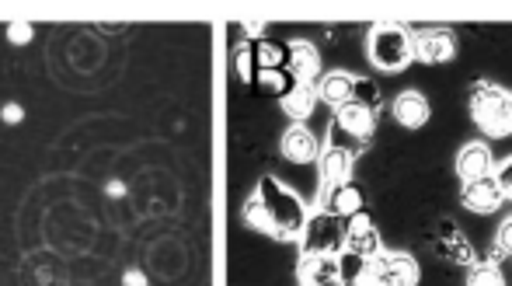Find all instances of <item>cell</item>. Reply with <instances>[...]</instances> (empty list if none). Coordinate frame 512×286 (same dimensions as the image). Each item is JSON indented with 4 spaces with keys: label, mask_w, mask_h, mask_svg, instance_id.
Segmentation results:
<instances>
[{
    "label": "cell",
    "mask_w": 512,
    "mask_h": 286,
    "mask_svg": "<svg viewBox=\"0 0 512 286\" xmlns=\"http://www.w3.org/2000/svg\"><path fill=\"white\" fill-rule=\"evenodd\" d=\"M241 217H244V224L258 234H272V238H279V241H300L310 213H307L304 199H300L290 185H283L272 175H262L258 178L255 196L244 203Z\"/></svg>",
    "instance_id": "1"
},
{
    "label": "cell",
    "mask_w": 512,
    "mask_h": 286,
    "mask_svg": "<svg viewBox=\"0 0 512 286\" xmlns=\"http://www.w3.org/2000/svg\"><path fill=\"white\" fill-rule=\"evenodd\" d=\"M370 63L384 74H401L415 60V32L398 21H377L366 35Z\"/></svg>",
    "instance_id": "2"
},
{
    "label": "cell",
    "mask_w": 512,
    "mask_h": 286,
    "mask_svg": "<svg viewBox=\"0 0 512 286\" xmlns=\"http://www.w3.org/2000/svg\"><path fill=\"white\" fill-rule=\"evenodd\" d=\"M345 238H349V220L317 210L310 213L304 234H300V255H342Z\"/></svg>",
    "instance_id": "3"
},
{
    "label": "cell",
    "mask_w": 512,
    "mask_h": 286,
    "mask_svg": "<svg viewBox=\"0 0 512 286\" xmlns=\"http://www.w3.org/2000/svg\"><path fill=\"white\" fill-rule=\"evenodd\" d=\"M359 286H418V262L405 252H380L366 262V273Z\"/></svg>",
    "instance_id": "4"
},
{
    "label": "cell",
    "mask_w": 512,
    "mask_h": 286,
    "mask_svg": "<svg viewBox=\"0 0 512 286\" xmlns=\"http://www.w3.org/2000/svg\"><path fill=\"white\" fill-rule=\"evenodd\" d=\"M506 98H509V91H502L499 84H492V81H478L471 88V119L478 123L481 133H488V137H506V130H502Z\"/></svg>",
    "instance_id": "5"
},
{
    "label": "cell",
    "mask_w": 512,
    "mask_h": 286,
    "mask_svg": "<svg viewBox=\"0 0 512 286\" xmlns=\"http://www.w3.org/2000/svg\"><path fill=\"white\" fill-rule=\"evenodd\" d=\"M429 245H432V252H436L439 259L453 262V266L471 269V266H478V262H481L478 252H474V245L464 238V231L457 227V220H439L436 231H432V238H429Z\"/></svg>",
    "instance_id": "6"
},
{
    "label": "cell",
    "mask_w": 512,
    "mask_h": 286,
    "mask_svg": "<svg viewBox=\"0 0 512 286\" xmlns=\"http://www.w3.org/2000/svg\"><path fill=\"white\" fill-rule=\"evenodd\" d=\"M457 56V35L453 28H422L415 32V63L443 67Z\"/></svg>",
    "instance_id": "7"
},
{
    "label": "cell",
    "mask_w": 512,
    "mask_h": 286,
    "mask_svg": "<svg viewBox=\"0 0 512 286\" xmlns=\"http://www.w3.org/2000/svg\"><path fill=\"white\" fill-rule=\"evenodd\" d=\"M506 192H502L499 178L495 175H485V178H474V182H464L460 185V203H464V210L471 213H495L502 203H506Z\"/></svg>",
    "instance_id": "8"
},
{
    "label": "cell",
    "mask_w": 512,
    "mask_h": 286,
    "mask_svg": "<svg viewBox=\"0 0 512 286\" xmlns=\"http://www.w3.org/2000/svg\"><path fill=\"white\" fill-rule=\"evenodd\" d=\"M286 70L297 84H317L321 81V49L310 39H293L286 46Z\"/></svg>",
    "instance_id": "9"
},
{
    "label": "cell",
    "mask_w": 512,
    "mask_h": 286,
    "mask_svg": "<svg viewBox=\"0 0 512 286\" xmlns=\"http://www.w3.org/2000/svg\"><path fill=\"white\" fill-rule=\"evenodd\" d=\"M321 150L324 147L317 143V137L304 123H293L290 130L283 133V140H279V154H283L290 164H297V168H307V164L321 161Z\"/></svg>",
    "instance_id": "10"
},
{
    "label": "cell",
    "mask_w": 512,
    "mask_h": 286,
    "mask_svg": "<svg viewBox=\"0 0 512 286\" xmlns=\"http://www.w3.org/2000/svg\"><path fill=\"white\" fill-rule=\"evenodd\" d=\"M345 252L349 255H356V259H363V262H370V259H377L380 252H384V241H380V231H377V224H373L370 217H352L349 220V238H345Z\"/></svg>",
    "instance_id": "11"
},
{
    "label": "cell",
    "mask_w": 512,
    "mask_h": 286,
    "mask_svg": "<svg viewBox=\"0 0 512 286\" xmlns=\"http://www.w3.org/2000/svg\"><path fill=\"white\" fill-rule=\"evenodd\" d=\"M495 157H492V147L485 140H474V143H464L457 150V178L460 182H474V178H485V175H495Z\"/></svg>",
    "instance_id": "12"
},
{
    "label": "cell",
    "mask_w": 512,
    "mask_h": 286,
    "mask_svg": "<svg viewBox=\"0 0 512 286\" xmlns=\"http://www.w3.org/2000/svg\"><path fill=\"white\" fill-rule=\"evenodd\" d=\"M300 286H345L338 255H304L300 259Z\"/></svg>",
    "instance_id": "13"
},
{
    "label": "cell",
    "mask_w": 512,
    "mask_h": 286,
    "mask_svg": "<svg viewBox=\"0 0 512 286\" xmlns=\"http://www.w3.org/2000/svg\"><path fill=\"white\" fill-rule=\"evenodd\" d=\"M391 112H394V123H398V126H405V130H422V126L429 123V116H432V105L418 88H408V91H401V95L394 98Z\"/></svg>",
    "instance_id": "14"
},
{
    "label": "cell",
    "mask_w": 512,
    "mask_h": 286,
    "mask_svg": "<svg viewBox=\"0 0 512 286\" xmlns=\"http://www.w3.org/2000/svg\"><path fill=\"white\" fill-rule=\"evenodd\" d=\"M317 88V98H321L328 109H345V105H352V98H356V77L345 74V70H328V74H321V81L314 84Z\"/></svg>",
    "instance_id": "15"
},
{
    "label": "cell",
    "mask_w": 512,
    "mask_h": 286,
    "mask_svg": "<svg viewBox=\"0 0 512 286\" xmlns=\"http://www.w3.org/2000/svg\"><path fill=\"white\" fill-rule=\"evenodd\" d=\"M352 168H356V154H352V150L335 147V143H328V147L321 150V161H317V171H321L324 189L349 182V178H352Z\"/></svg>",
    "instance_id": "16"
},
{
    "label": "cell",
    "mask_w": 512,
    "mask_h": 286,
    "mask_svg": "<svg viewBox=\"0 0 512 286\" xmlns=\"http://www.w3.org/2000/svg\"><path fill=\"white\" fill-rule=\"evenodd\" d=\"M363 203H366V192L359 189L356 182H342V185H331V189H324V210L328 213H338V217L352 220L363 213Z\"/></svg>",
    "instance_id": "17"
},
{
    "label": "cell",
    "mask_w": 512,
    "mask_h": 286,
    "mask_svg": "<svg viewBox=\"0 0 512 286\" xmlns=\"http://www.w3.org/2000/svg\"><path fill=\"white\" fill-rule=\"evenodd\" d=\"M331 123H335L342 133H349L352 140H359V143H363V147H366V143H370L373 130H377V116H373L370 109H363V105H356V102L345 105V109H338Z\"/></svg>",
    "instance_id": "18"
},
{
    "label": "cell",
    "mask_w": 512,
    "mask_h": 286,
    "mask_svg": "<svg viewBox=\"0 0 512 286\" xmlns=\"http://www.w3.org/2000/svg\"><path fill=\"white\" fill-rule=\"evenodd\" d=\"M317 102H321V98H317V88H314V84H293L290 95L279 98L283 112H286L290 119H297V123H300V119H307L310 112H314V105H317Z\"/></svg>",
    "instance_id": "19"
},
{
    "label": "cell",
    "mask_w": 512,
    "mask_h": 286,
    "mask_svg": "<svg viewBox=\"0 0 512 286\" xmlns=\"http://www.w3.org/2000/svg\"><path fill=\"white\" fill-rule=\"evenodd\" d=\"M356 105H363V109H370L373 116H377L380 109H384V91H380V84L373 81V77H356V98H352Z\"/></svg>",
    "instance_id": "20"
},
{
    "label": "cell",
    "mask_w": 512,
    "mask_h": 286,
    "mask_svg": "<svg viewBox=\"0 0 512 286\" xmlns=\"http://www.w3.org/2000/svg\"><path fill=\"white\" fill-rule=\"evenodd\" d=\"M255 84H258V88L269 91V95L286 98V95H290V88H293L297 81L290 77V70H258V74H255Z\"/></svg>",
    "instance_id": "21"
},
{
    "label": "cell",
    "mask_w": 512,
    "mask_h": 286,
    "mask_svg": "<svg viewBox=\"0 0 512 286\" xmlns=\"http://www.w3.org/2000/svg\"><path fill=\"white\" fill-rule=\"evenodd\" d=\"M255 63H258V70H283L286 49L279 46V42L258 39V46H255Z\"/></svg>",
    "instance_id": "22"
},
{
    "label": "cell",
    "mask_w": 512,
    "mask_h": 286,
    "mask_svg": "<svg viewBox=\"0 0 512 286\" xmlns=\"http://www.w3.org/2000/svg\"><path fill=\"white\" fill-rule=\"evenodd\" d=\"M467 286H506V280H502V266L481 259L478 266L467 269Z\"/></svg>",
    "instance_id": "23"
},
{
    "label": "cell",
    "mask_w": 512,
    "mask_h": 286,
    "mask_svg": "<svg viewBox=\"0 0 512 286\" xmlns=\"http://www.w3.org/2000/svg\"><path fill=\"white\" fill-rule=\"evenodd\" d=\"M234 70L237 77H241L244 84H255V46H248V42H237L234 46Z\"/></svg>",
    "instance_id": "24"
},
{
    "label": "cell",
    "mask_w": 512,
    "mask_h": 286,
    "mask_svg": "<svg viewBox=\"0 0 512 286\" xmlns=\"http://www.w3.org/2000/svg\"><path fill=\"white\" fill-rule=\"evenodd\" d=\"M32 39H35L32 21H11V25H7V42H11V46H28Z\"/></svg>",
    "instance_id": "25"
},
{
    "label": "cell",
    "mask_w": 512,
    "mask_h": 286,
    "mask_svg": "<svg viewBox=\"0 0 512 286\" xmlns=\"http://www.w3.org/2000/svg\"><path fill=\"white\" fill-rule=\"evenodd\" d=\"M0 123H4V126H21V123H25V105H21V102H4V105H0Z\"/></svg>",
    "instance_id": "26"
},
{
    "label": "cell",
    "mask_w": 512,
    "mask_h": 286,
    "mask_svg": "<svg viewBox=\"0 0 512 286\" xmlns=\"http://www.w3.org/2000/svg\"><path fill=\"white\" fill-rule=\"evenodd\" d=\"M495 252H502L506 259H512V217L502 220L499 234H495Z\"/></svg>",
    "instance_id": "27"
},
{
    "label": "cell",
    "mask_w": 512,
    "mask_h": 286,
    "mask_svg": "<svg viewBox=\"0 0 512 286\" xmlns=\"http://www.w3.org/2000/svg\"><path fill=\"white\" fill-rule=\"evenodd\" d=\"M495 178H499L502 192H506V196L512 199V154L499 164V168H495Z\"/></svg>",
    "instance_id": "28"
},
{
    "label": "cell",
    "mask_w": 512,
    "mask_h": 286,
    "mask_svg": "<svg viewBox=\"0 0 512 286\" xmlns=\"http://www.w3.org/2000/svg\"><path fill=\"white\" fill-rule=\"evenodd\" d=\"M105 196L108 199H126L129 196V185L122 182V178H108V182H105Z\"/></svg>",
    "instance_id": "29"
},
{
    "label": "cell",
    "mask_w": 512,
    "mask_h": 286,
    "mask_svg": "<svg viewBox=\"0 0 512 286\" xmlns=\"http://www.w3.org/2000/svg\"><path fill=\"white\" fill-rule=\"evenodd\" d=\"M122 286H150L147 283V273H143L140 266H129L126 273H122Z\"/></svg>",
    "instance_id": "30"
},
{
    "label": "cell",
    "mask_w": 512,
    "mask_h": 286,
    "mask_svg": "<svg viewBox=\"0 0 512 286\" xmlns=\"http://www.w3.org/2000/svg\"><path fill=\"white\" fill-rule=\"evenodd\" d=\"M502 130H506V137H512V95L506 98V109H502Z\"/></svg>",
    "instance_id": "31"
},
{
    "label": "cell",
    "mask_w": 512,
    "mask_h": 286,
    "mask_svg": "<svg viewBox=\"0 0 512 286\" xmlns=\"http://www.w3.org/2000/svg\"><path fill=\"white\" fill-rule=\"evenodd\" d=\"M244 32H248V35H262L265 25H262V21H244Z\"/></svg>",
    "instance_id": "32"
}]
</instances>
